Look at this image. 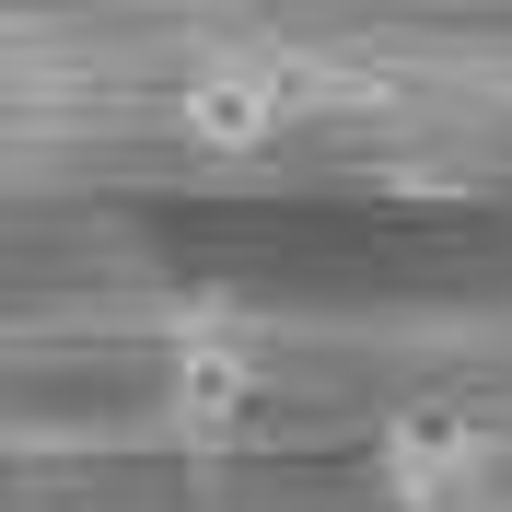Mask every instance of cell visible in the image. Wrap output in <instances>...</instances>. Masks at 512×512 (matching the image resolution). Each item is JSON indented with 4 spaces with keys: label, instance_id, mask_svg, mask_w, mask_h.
Returning <instances> with one entry per match:
<instances>
[{
    "label": "cell",
    "instance_id": "obj_3",
    "mask_svg": "<svg viewBox=\"0 0 512 512\" xmlns=\"http://www.w3.org/2000/svg\"><path fill=\"white\" fill-rule=\"evenodd\" d=\"M175 128H187L198 152H256V140H280V82H256V70H210L175 94Z\"/></svg>",
    "mask_w": 512,
    "mask_h": 512
},
{
    "label": "cell",
    "instance_id": "obj_2",
    "mask_svg": "<svg viewBox=\"0 0 512 512\" xmlns=\"http://www.w3.org/2000/svg\"><path fill=\"white\" fill-rule=\"evenodd\" d=\"M163 408L187 419V431H233V419L256 408V350L222 338V326H187L175 361H163Z\"/></svg>",
    "mask_w": 512,
    "mask_h": 512
},
{
    "label": "cell",
    "instance_id": "obj_1",
    "mask_svg": "<svg viewBox=\"0 0 512 512\" xmlns=\"http://www.w3.org/2000/svg\"><path fill=\"white\" fill-rule=\"evenodd\" d=\"M373 478L396 512H501V466H489V443L466 431V419L443 408H408L396 431L373 443Z\"/></svg>",
    "mask_w": 512,
    "mask_h": 512
}]
</instances>
